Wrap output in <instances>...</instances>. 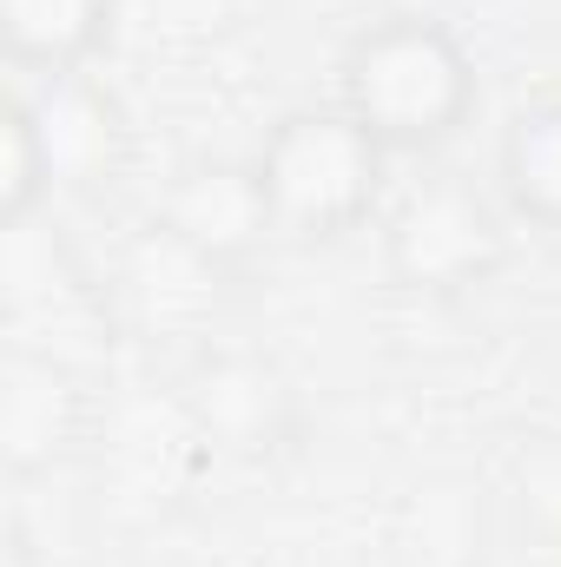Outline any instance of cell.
<instances>
[{
  "mask_svg": "<svg viewBox=\"0 0 561 567\" xmlns=\"http://www.w3.org/2000/svg\"><path fill=\"white\" fill-rule=\"evenodd\" d=\"M337 93L390 158L436 152L476 113V60L436 13H384L344 40Z\"/></svg>",
  "mask_w": 561,
  "mask_h": 567,
  "instance_id": "6da1fadb",
  "label": "cell"
},
{
  "mask_svg": "<svg viewBox=\"0 0 561 567\" xmlns=\"http://www.w3.org/2000/svg\"><path fill=\"white\" fill-rule=\"evenodd\" d=\"M390 152L370 140L344 106H297L258 145V178L272 198L278 238L330 245L357 231L384 198Z\"/></svg>",
  "mask_w": 561,
  "mask_h": 567,
  "instance_id": "7a4b0ae2",
  "label": "cell"
},
{
  "mask_svg": "<svg viewBox=\"0 0 561 567\" xmlns=\"http://www.w3.org/2000/svg\"><path fill=\"white\" fill-rule=\"evenodd\" d=\"M53 192H60V178H53V158L40 140V113L27 100V80H13L7 113H0V225H27Z\"/></svg>",
  "mask_w": 561,
  "mask_h": 567,
  "instance_id": "8fae6325",
  "label": "cell"
},
{
  "mask_svg": "<svg viewBox=\"0 0 561 567\" xmlns=\"http://www.w3.org/2000/svg\"><path fill=\"white\" fill-rule=\"evenodd\" d=\"M86 423H93L86 377L53 350L13 343L0 363V455H7V468L20 482L60 468L86 442Z\"/></svg>",
  "mask_w": 561,
  "mask_h": 567,
  "instance_id": "5b68a950",
  "label": "cell"
},
{
  "mask_svg": "<svg viewBox=\"0 0 561 567\" xmlns=\"http://www.w3.org/2000/svg\"><path fill=\"white\" fill-rule=\"evenodd\" d=\"M120 284H126V297H133V310H140L145 330H159V337H185V330H198V323L218 310L225 265L198 258L185 238H172V231L152 218L140 238H133V251H126Z\"/></svg>",
  "mask_w": 561,
  "mask_h": 567,
  "instance_id": "ba28073f",
  "label": "cell"
},
{
  "mask_svg": "<svg viewBox=\"0 0 561 567\" xmlns=\"http://www.w3.org/2000/svg\"><path fill=\"white\" fill-rule=\"evenodd\" d=\"M33 113H40V140L53 158V178L73 192L113 185L126 165V113L106 86H93L86 73H53L40 80V93L27 86Z\"/></svg>",
  "mask_w": 561,
  "mask_h": 567,
  "instance_id": "52a82bcc",
  "label": "cell"
},
{
  "mask_svg": "<svg viewBox=\"0 0 561 567\" xmlns=\"http://www.w3.org/2000/svg\"><path fill=\"white\" fill-rule=\"evenodd\" d=\"M120 0H0V47L20 73H86V60L106 47Z\"/></svg>",
  "mask_w": 561,
  "mask_h": 567,
  "instance_id": "9c48e42d",
  "label": "cell"
},
{
  "mask_svg": "<svg viewBox=\"0 0 561 567\" xmlns=\"http://www.w3.org/2000/svg\"><path fill=\"white\" fill-rule=\"evenodd\" d=\"M496 172H502V192H509L516 218L561 231V100H536L509 120Z\"/></svg>",
  "mask_w": 561,
  "mask_h": 567,
  "instance_id": "30bf717a",
  "label": "cell"
},
{
  "mask_svg": "<svg viewBox=\"0 0 561 567\" xmlns=\"http://www.w3.org/2000/svg\"><path fill=\"white\" fill-rule=\"evenodd\" d=\"M178 416L205 449L265 462L297 435V390L278 363L252 350H205L178 383Z\"/></svg>",
  "mask_w": 561,
  "mask_h": 567,
  "instance_id": "277c9868",
  "label": "cell"
},
{
  "mask_svg": "<svg viewBox=\"0 0 561 567\" xmlns=\"http://www.w3.org/2000/svg\"><path fill=\"white\" fill-rule=\"evenodd\" d=\"M502 258H509V231L496 205L462 178H422L384 218V271L390 284L422 297L476 290L502 271Z\"/></svg>",
  "mask_w": 561,
  "mask_h": 567,
  "instance_id": "3957f363",
  "label": "cell"
},
{
  "mask_svg": "<svg viewBox=\"0 0 561 567\" xmlns=\"http://www.w3.org/2000/svg\"><path fill=\"white\" fill-rule=\"evenodd\" d=\"M159 225L172 238H185L198 258L225 265V271H238L278 231L258 158H192V165H178V178L159 198Z\"/></svg>",
  "mask_w": 561,
  "mask_h": 567,
  "instance_id": "8992f818",
  "label": "cell"
}]
</instances>
